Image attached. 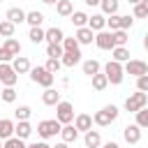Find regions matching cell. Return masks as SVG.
<instances>
[{
    "label": "cell",
    "mask_w": 148,
    "mask_h": 148,
    "mask_svg": "<svg viewBox=\"0 0 148 148\" xmlns=\"http://www.w3.org/2000/svg\"><path fill=\"white\" fill-rule=\"evenodd\" d=\"M118 116H120V109H118L116 104H106V106H102L99 111L92 113V123H95L97 127H109L111 123L118 120Z\"/></svg>",
    "instance_id": "cell-1"
},
{
    "label": "cell",
    "mask_w": 148,
    "mask_h": 148,
    "mask_svg": "<svg viewBox=\"0 0 148 148\" xmlns=\"http://www.w3.org/2000/svg\"><path fill=\"white\" fill-rule=\"evenodd\" d=\"M74 104L72 102H67V99H60L58 104H56V120L60 123V125H72L74 123Z\"/></svg>",
    "instance_id": "cell-2"
},
{
    "label": "cell",
    "mask_w": 148,
    "mask_h": 148,
    "mask_svg": "<svg viewBox=\"0 0 148 148\" xmlns=\"http://www.w3.org/2000/svg\"><path fill=\"white\" fill-rule=\"evenodd\" d=\"M60 130H62V125H60L56 118H49V120H39V123H37V134L42 136V141L58 136Z\"/></svg>",
    "instance_id": "cell-3"
},
{
    "label": "cell",
    "mask_w": 148,
    "mask_h": 148,
    "mask_svg": "<svg viewBox=\"0 0 148 148\" xmlns=\"http://www.w3.org/2000/svg\"><path fill=\"white\" fill-rule=\"evenodd\" d=\"M102 72L106 74V79H109L111 86H120L123 79H125V69H123V65L116 62V60H109V62L102 67Z\"/></svg>",
    "instance_id": "cell-4"
},
{
    "label": "cell",
    "mask_w": 148,
    "mask_h": 148,
    "mask_svg": "<svg viewBox=\"0 0 148 148\" xmlns=\"http://www.w3.org/2000/svg\"><path fill=\"white\" fill-rule=\"evenodd\" d=\"M28 74H30V81H32V83H37V86H42V88H53L56 76L49 74L44 67H30Z\"/></svg>",
    "instance_id": "cell-5"
},
{
    "label": "cell",
    "mask_w": 148,
    "mask_h": 148,
    "mask_svg": "<svg viewBox=\"0 0 148 148\" xmlns=\"http://www.w3.org/2000/svg\"><path fill=\"white\" fill-rule=\"evenodd\" d=\"M143 106H148V92H139L136 90V92L127 95V99H125V111L127 113H136Z\"/></svg>",
    "instance_id": "cell-6"
},
{
    "label": "cell",
    "mask_w": 148,
    "mask_h": 148,
    "mask_svg": "<svg viewBox=\"0 0 148 148\" xmlns=\"http://www.w3.org/2000/svg\"><path fill=\"white\" fill-rule=\"evenodd\" d=\"M16 81H18V74L14 72L12 62H0V83L5 88H14Z\"/></svg>",
    "instance_id": "cell-7"
},
{
    "label": "cell",
    "mask_w": 148,
    "mask_h": 148,
    "mask_svg": "<svg viewBox=\"0 0 148 148\" xmlns=\"http://www.w3.org/2000/svg\"><path fill=\"white\" fill-rule=\"evenodd\" d=\"M123 69H125V74H130V76H134V79L148 74V65H146L143 60H136V58H130V60L123 65Z\"/></svg>",
    "instance_id": "cell-8"
},
{
    "label": "cell",
    "mask_w": 148,
    "mask_h": 148,
    "mask_svg": "<svg viewBox=\"0 0 148 148\" xmlns=\"http://www.w3.org/2000/svg\"><path fill=\"white\" fill-rule=\"evenodd\" d=\"M95 46L102 49V51H111V49L116 46V42H113V32H111V30L95 32Z\"/></svg>",
    "instance_id": "cell-9"
},
{
    "label": "cell",
    "mask_w": 148,
    "mask_h": 148,
    "mask_svg": "<svg viewBox=\"0 0 148 148\" xmlns=\"http://www.w3.org/2000/svg\"><path fill=\"white\" fill-rule=\"evenodd\" d=\"M74 39L79 42V46H90L95 42V32L86 25V28H76L74 30Z\"/></svg>",
    "instance_id": "cell-10"
},
{
    "label": "cell",
    "mask_w": 148,
    "mask_h": 148,
    "mask_svg": "<svg viewBox=\"0 0 148 148\" xmlns=\"http://www.w3.org/2000/svg\"><path fill=\"white\" fill-rule=\"evenodd\" d=\"M141 132H143V130H141L139 125H134V123H132V125H125V127H123V139L134 146V143L141 141Z\"/></svg>",
    "instance_id": "cell-11"
},
{
    "label": "cell",
    "mask_w": 148,
    "mask_h": 148,
    "mask_svg": "<svg viewBox=\"0 0 148 148\" xmlns=\"http://www.w3.org/2000/svg\"><path fill=\"white\" fill-rule=\"evenodd\" d=\"M72 125H74L79 132H83V134H86L88 130H92V125H95V123H92V116H90V113H76Z\"/></svg>",
    "instance_id": "cell-12"
},
{
    "label": "cell",
    "mask_w": 148,
    "mask_h": 148,
    "mask_svg": "<svg viewBox=\"0 0 148 148\" xmlns=\"http://www.w3.org/2000/svg\"><path fill=\"white\" fill-rule=\"evenodd\" d=\"M32 132H35V127L30 125V120H16V127H14V136H18V139L28 141Z\"/></svg>",
    "instance_id": "cell-13"
},
{
    "label": "cell",
    "mask_w": 148,
    "mask_h": 148,
    "mask_svg": "<svg viewBox=\"0 0 148 148\" xmlns=\"http://www.w3.org/2000/svg\"><path fill=\"white\" fill-rule=\"evenodd\" d=\"M5 18H7L9 23H14V25H21V23H25V12H23L21 7H9V9L5 12Z\"/></svg>",
    "instance_id": "cell-14"
},
{
    "label": "cell",
    "mask_w": 148,
    "mask_h": 148,
    "mask_svg": "<svg viewBox=\"0 0 148 148\" xmlns=\"http://www.w3.org/2000/svg\"><path fill=\"white\" fill-rule=\"evenodd\" d=\"M62 39H65V32H62V28H58V25H53V28H49V30L44 32V42H46V44H62Z\"/></svg>",
    "instance_id": "cell-15"
},
{
    "label": "cell",
    "mask_w": 148,
    "mask_h": 148,
    "mask_svg": "<svg viewBox=\"0 0 148 148\" xmlns=\"http://www.w3.org/2000/svg\"><path fill=\"white\" fill-rule=\"evenodd\" d=\"M88 28H90L92 32L106 30V16H104V14H92V16H88Z\"/></svg>",
    "instance_id": "cell-16"
},
{
    "label": "cell",
    "mask_w": 148,
    "mask_h": 148,
    "mask_svg": "<svg viewBox=\"0 0 148 148\" xmlns=\"http://www.w3.org/2000/svg\"><path fill=\"white\" fill-rule=\"evenodd\" d=\"M81 69H83V74H86V76H95V74H99V72H102V65H99V60L88 58V60H81Z\"/></svg>",
    "instance_id": "cell-17"
},
{
    "label": "cell",
    "mask_w": 148,
    "mask_h": 148,
    "mask_svg": "<svg viewBox=\"0 0 148 148\" xmlns=\"http://www.w3.org/2000/svg\"><path fill=\"white\" fill-rule=\"evenodd\" d=\"M12 67H14V72H16V74H28L32 65H30L28 56H16V58L12 60Z\"/></svg>",
    "instance_id": "cell-18"
},
{
    "label": "cell",
    "mask_w": 148,
    "mask_h": 148,
    "mask_svg": "<svg viewBox=\"0 0 148 148\" xmlns=\"http://www.w3.org/2000/svg\"><path fill=\"white\" fill-rule=\"evenodd\" d=\"M83 143H86V148H99L102 146V134L97 130H88L83 134Z\"/></svg>",
    "instance_id": "cell-19"
},
{
    "label": "cell",
    "mask_w": 148,
    "mask_h": 148,
    "mask_svg": "<svg viewBox=\"0 0 148 148\" xmlns=\"http://www.w3.org/2000/svg\"><path fill=\"white\" fill-rule=\"evenodd\" d=\"M60 99H62V97H60V92H58L56 88H44V92H42V102H44L46 106H56Z\"/></svg>",
    "instance_id": "cell-20"
},
{
    "label": "cell",
    "mask_w": 148,
    "mask_h": 148,
    "mask_svg": "<svg viewBox=\"0 0 148 148\" xmlns=\"http://www.w3.org/2000/svg\"><path fill=\"white\" fill-rule=\"evenodd\" d=\"M56 14L62 16V18H69V16L74 14V5H72V0H58V2H56Z\"/></svg>",
    "instance_id": "cell-21"
},
{
    "label": "cell",
    "mask_w": 148,
    "mask_h": 148,
    "mask_svg": "<svg viewBox=\"0 0 148 148\" xmlns=\"http://www.w3.org/2000/svg\"><path fill=\"white\" fill-rule=\"evenodd\" d=\"M14 127H16L14 120H9V118H0V141L14 136Z\"/></svg>",
    "instance_id": "cell-22"
},
{
    "label": "cell",
    "mask_w": 148,
    "mask_h": 148,
    "mask_svg": "<svg viewBox=\"0 0 148 148\" xmlns=\"http://www.w3.org/2000/svg\"><path fill=\"white\" fill-rule=\"evenodd\" d=\"M25 23H28L30 28H42V23H44V14L37 12V9H30V12H25Z\"/></svg>",
    "instance_id": "cell-23"
},
{
    "label": "cell",
    "mask_w": 148,
    "mask_h": 148,
    "mask_svg": "<svg viewBox=\"0 0 148 148\" xmlns=\"http://www.w3.org/2000/svg\"><path fill=\"white\" fill-rule=\"evenodd\" d=\"M111 60L125 65V62L130 60V49H127V46H113V49H111Z\"/></svg>",
    "instance_id": "cell-24"
},
{
    "label": "cell",
    "mask_w": 148,
    "mask_h": 148,
    "mask_svg": "<svg viewBox=\"0 0 148 148\" xmlns=\"http://www.w3.org/2000/svg\"><path fill=\"white\" fill-rule=\"evenodd\" d=\"M60 139H62L65 143H74V141L79 139V130H76L74 125H62V130H60Z\"/></svg>",
    "instance_id": "cell-25"
},
{
    "label": "cell",
    "mask_w": 148,
    "mask_h": 148,
    "mask_svg": "<svg viewBox=\"0 0 148 148\" xmlns=\"http://www.w3.org/2000/svg\"><path fill=\"white\" fill-rule=\"evenodd\" d=\"M118 7H120L118 0H102V2H99V9H102L104 16H113V14H118Z\"/></svg>",
    "instance_id": "cell-26"
},
{
    "label": "cell",
    "mask_w": 148,
    "mask_h": 148,
    "mask_svg": "<svg viewBox=\"0 0 148 148\" xmlns=\"http://www.w3.org/2000/svg\"><path fill=\"white\" fill-rule=\"evenodd\" d=\"M69 21L74 23V28H86L88 25V14L81 12V9H74V14L69 16Z\"/></svg>",
    "instance_id": "cell-27"
},
{
    "label": "cell",
    "mask_w": 148,
    "mask_h": 148,
    "mask_svg": "<svg viewBox=\"0 0 148 148\" xmlns=\"http://www.w3.org/2000/svg\"><path fill=\"white\" fill-rule=\"evenodd\" d=\"M2 46H5V49H7V51L14 56V58H16V56H21V49H23V46H21V42H18L16 37H9V39H5V42H2Z\"/></svg>",
    "instance_id": "cell-28"
},
{
    "label": "cell",
    "mask_w": 148,
    "mask_h": 148,
    "mask_svg": "<svg viewBox=\"0 0 148 148\" xmlns=\"http://www.w3.org/2000/svg\"><path fill=\"white\" fill-rule=\"evenodd\" d=\"M60 62H62V67H69V69H72L74 65L81 62V51H79V53H62Z\"/></svg>",
    "instance_id": "cell-29"
},
{
    "label": "cell",
    "mask_w": 148,
    "mask_h": 148,
    "mask_svg": "<svg viewBox=\"0 0 148 148\" xmlns=\"http://www.w3.org/2000/svg\"><path fill=\"white\" fill-rule=\"evenodd\" d=\"M134 125H139L141 130H148V106H143L134 113Z\"/></svg>",
    "instance_id": "cell-30"
},
{
    "label": "cell",
    "mask_w": 148,
    "mask_h": 148,
    "mask_svg": "<svg viewBox=\"0 0 148 148\" xmlns=\"http://www.w3.org/2000/svg\"><path fill=\"white\" fill-rule=\"evenodd\" d=\"M90 79H92V88H95L97 92H102V90L109 86V79H106L104 72H99V74H95V76H90Z\"/></svg>",
    "instance_id": "cell-31"
},
{
    "label": "cell",
    "mask_w": 148,
    "mask_h": 148,
    "mask_svg": "<svg viewBox=\"0 0 148 148\" xmlns=\"http://www.w3.org/2000/svg\"><path fill=\"white\" fill-rule=\"evenodd\" d=\"M14 32H16V25L9 23L7 18H2V21H0V37L9 39V37H14Z\"/></svg>",
    "instance_id": "cell-32"
},
{
    "label": "cell",
    "mask_w": 148,
    "mask_h": 148,
    "mask_svg": "<svg viewBox=\"0 0 148 148\" xmlns=\"http://www.w3.org/2000/svg\"><path fill=\"white\" fill-rule=\"evenodd\" d=\"M62 51H65V53H79L81 46H79V42H76L74 37H65V39H62Z\"/></svg>",
    "instance_id": "cell-33"
},
{
    "label": "cell",
    "mask_w": 148,
    "mask_h": 148,
    "mask_svg": "<svg viewBox=\"0 0 148 148\" xmlns=\"http://www.w3.org/2000/svg\"><path fill=\"white\" fill-rule=\"evenodd\" d=\"M30 116H32V109L28 104H21L18 109H14V118L16 120H30Z\"/></svg>",
    "instance_id": "cell-34"
},
{
    "label": "cell",
    "mask_w": 148,
    "mask_h": 148,
    "mask_svg": "<svg viewBox=\"0 0 148 148\" xmlns=\"http://www.w3.org/2000/svg\"><path fill=\"white\" fill-rule=\"evenodd\" d=\"M44 28H30V32H28V39L32 42V44H42L44 42Z\"/></svg>",
    "instance_id": "cell-35"
},
{
    "label": "cell",
    "mask_w": 148,
    "mask_h": 148,
    "mask_svg": "<svg viewBox=\"0 0 148 148\" xmlns=\"http://www.w3.org/2000/svg\"><path fill=\"white\" fill-rule=\"evenodd\" d=\"M62 44H46V56L49 58H56V60H60L62 58Z\"/></svg>",
    "instance_id": "cell-36"
},
{
    "label": "cell",
    "mask_w": 148,
    "mask_h": 148,
    "mask_svg": "<svg viewBox=\"0 0 148 148\" xmlns=\"http://www.w3.org/2000/svg\"><path fill=\"white\" fill-rule=\"evenodd\" d=\"M113 42H116V46H127V44H130L127 30H116V32H113Z\"/></svg>",
    "instance_id": "cell-37"
},
{
    "label": "cell",
    "mask_w": 148,
    "mask_h": 148,
    "mask_svg": "<svg viewBox=\"0 0 148 148\" xmlns=\"http://www.w3.org/2000/svg\"><path fill=\"white\" fill-rule=\"evenodd\" d=\"M0 99L7 102V104H14L16 102V88H2L0 90Z\"/></svg>",
    "instance_id": "cell-38"
},
{
    "label": "cell",
    "mask_w": 148,
    "mask_h": 148,
    "mask_svg": "<svg viewBox=\"0 0 148 148\" xmlns=\"http://www.w3.org/2000/svg\"><path fill=\"white\" fill-rule=\"evenodd\" d=\"M28 143L23 141V139H18V136H9V139H5L2 141V148H25Z\"/></svg>",
    "instance_id": "cell-39"
},
{
    "label": "cell",
    "mask_w": 148,
    "mask_h": 148,
    "mask_svg": "<svg viewBox=\"0 0 148 148\" xmlns=\"http://www.w3.org/2000/svg\"><path fill=\"white\" fill-rule=\"evenodd\" d=\"M60 67H62V62H60V60H56V58H49V60H46V65H44V69H46L49 74H53V76L60 72Z\"/></svg>",
    "instance_id": "cell-40"
},
{
    "label": "cell",
    "mask_w": 148,
    "mask_h": 148,
    "mask_svg": "<svg viewBox=\"0 0 148 148\" xmlns=\"http://www.w3.org/2000/svg\"><path fill=\"white\" fill-rule=\"evenodd\" d=\"M118 23H120V30H130L134 25V16L130 14H118Z\"/></svg>",
    "instance_id": "cell-41"
},
{
    "label": "cell",
    "mask_w": 148,
    "mask_h": 148,
    "mask_svg": "<svg viewBox=\"0 0 148 148\" xmlns=\"http://www.w3.org/2000/svg\"><path fill=\"white\" fill-rule=\"evenodd\" d=\"M132 16H134V18H148V12H146V7L139 2V5L132 7Z\"/></svg>",
    "instance_id": "cell-42"
},
{
    "label": "cell",
    "mask_w": 148,
    "mask_h": 148,
    "mask_svg": "<svg viewBox=\"0 0 148 148\" xmlns=\"http://www.w3.org/2000/svg\"><path fill=\"white\" fill-rule=\"evenodd\" d=\"M136 90L139 92H148V74H143V76L136 79Z\"/></svg>",
    "instance_id": "cell-43"
},
{
    "label": "cell",
    "mask_w": 148,
    "mask_h": 148,
    "mask_svg": "<svg viewBox=\"0 0 148 148\" xmlns=\"http://www.w3.org/2000/svg\"><path fill=\"white\" fill-rule=\"evenodd\" d=\"M12 60H14V56H12V53L0 44V62H12Z\"/></svg>",
    "instance_id": "cell-44"
},
{
    "label": "cell",
    "mask_w": 148,
    "mask_h": 148,
    "mask_svg": "<svg viewBox=\"0 0 148 148\" xmlns=\"http://www.w3.org/2000/svg\"><path fill=\"white\" fill-rule=\"evenodd\" d=\"M25 148H46V141H35V143H28Z\"/></svg>",
    "instance_id": "cell-45"
},
{
    "label": "cell",
    "mask_w": 148,
    "mask_h": 148,
    "mask_svg": "<svg viewBox=\"0 0 148 148\" xmlns=\"http://www.w3.org/2000/svg\"><path fill=\"white\" fill-rule=\"evenodd\" d=\"M102 148H120L116 141H106V143H102Z\"/></svg>",
    "instance_id": "cell-46"
},
{
    "label": "cell",
    "mask_w": 148,
    "mask_h": 148,
    "mask_svg": "<svg viewBox=\"0 0 148 148\" xmlns=\"http://www.w3.org/2000/svg\"><path fill=\"white\" fill-rule=\"evenodd\" d=\"M83 2H86L88 7H99V2H102V0H83Z\"/></svg>",
    "instance_id": "cell-47"
},
{
    "label": "cell",
    "mask_w": 148,
    "mask_h": 148,
    "mask_svg": "<svg viewBox=\"0 0 148 148\" xmlns=\"http://www.w3.org/2000/svg\"><path fill=\"white\" fill-rule=\"evenodd\" d=\"M141 46L148 51V32H146V35H143V39H141Z\"/></svg>",
    "instance_id": "cell-48"
},
{
    "label": "cell",
    "mask_w": 148,
    "mask_h": 148,
    "mask_svg": "<svg viewBox=\"0 0 148 148\" xmlns=\"http://www.w3.org/2000/svg\"><path fill=\"white\" fill-rule=\"evenodd\" d=\"M51 148H69V143H65V141H60V143H56V146H51Z\"/></svg>",
    "instance_id": "cell-49"
},
{
    "label": "cell",
    "mask_w": 148,
    "mask_h": 148,
    "mask_svg": "<svg viewBox=\"0 0 148 148\" xmlns=\"http://www.w3.org/2000/svg\"><path fill=\"white\" fill-rule=\"evenodd\" d=\"M42 2H44V5H56L58 0H42Z\"/></svg>",
    "instance_id": "cell-50"
},
{
    "label": "cell",
    "mask_w": 148,
    "mask_h": 148,
    "mask_svg": "<svg viewBox=\"0 0 148 148\" xmlns=\"http://www.w3.org/2000/svg\"><path fill=\"white\" fill-rule=\"evenodd\" d=\"M127 2H130V5H132V7H134V5H139V2H141V0H127Z\"/></svg>",
    "instance_id": "cell-51"
},
{
    "label": "cell",
    "mask_w": 148,
    "mask_h": 148,
    "mask_svg": "<svg viewBox=\"0 0 148 148\" xmlns=\"http://www.w3.org/2000/svg\"><path fill=\"white\" fill-rule=\"evenodd\" d=\"M141 5L146 7V12H148V0H141Z\"/></svg>",
    "instance_id": "cell-52"
},
{
    "label": "cell",
    "mask_w": 148,
    "mask_h": 148,
    "mask_svg": "<svg viewBox=\"0 0 148 148\" xmlns=\"http://www.w3.org/2000/svg\"><path fill=\"white\" fill-rule=\"evenodd\" d=\"M46 148H51V146H49V143H46Z\"/></svg>",
    "instance_id": "cell-53"
},
{
    "label": "cell",
    "mask_w": 148,
    "mask_h": 148,
    "mask_svg": "<svg viewBox=\"0 0 148 148\" xmlns=\"http://www.w3.org/2000/svg\"><path fill=\"white\" fill-rule=\"evenodd\" d=\"M0 148H2V141H0Z\"/></svg>",
    "instance_id": "cell-54"
},
{
    "label": "cell",
    "mask_w": 148,
    "mask_h": 148,
    "mask_svg": "<svg viewBox=\"0 0 148 148\" xmlns=\"http://www.w3.org/2000/svg\"><path fill=\"white\" fill-rule=\"evenodd\" d=\"M0 102H2V99H0Z\"/></svg>",
    "instance_id": "cell-55"
},
{
    "label": "cell",
    "mask_w": 148,
    "mask_h": 148,
    "mask_svg": "<svg viewBox=\"0 0 148 148\" xmlns=\"http://www.w3.org/2000/svg\"><path fill=\"white\" fill-rule=\"evenodd\" d=\"M0 2H2V0H0Z\"/></svg>",
    "instance_id": "cell-56"
}]
</instances>
